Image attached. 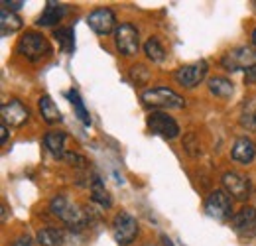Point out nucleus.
Masks as SVG:
<instances>
[{
  "label": "nucleus",
  "instance_id": "nucleus-10",
  "mask_svg": "<svg viewBox=\"0 0 256 246\" xmlns=\"http://www.w3.org/2000/svg\"><path fill=\"white\" fill-rule=\"evenodd\" d=\"M223 187L228 195H232V199L236 201H246L250 197V191H252V185L250 180L238 172H226L223 176Z\"/></svg>",
  "mask_w": 256,
  "mask_h": 246
},
{
  "label": "nucleus",
  "instance_id": "nucleus-1",
  "mask_svg": "<svg viewBox=\"0 0 256 246\" xmlns=\"http://www.w3.org/2000/svg\"><path fill=\"white\" fill-rule=\"evenodd\" d=\"M50 211L58 218H62L65 224L73 230H81L85 224H87V215L85 211H81L79 205L71 203L65 195H56L52 201H50Z\"/></svg>",
  "mask_w": 256,
  "mask_h": 246
},
{
  "label": "nucleus",
  "instance_id": "nucleus-26",
  "mask_svg": "<svg viewBox=\"0 0 256 246\" xmlns=\"http://www.w3.org/2000/svg\"><path fill=\"white\" fill-rule=\"evenodd\" d=\"M240 124L246 126V128H250V130H256V106H248V108L242 112Z\"/></svg>",
  "mask_w": 256,
  "mask_h": 246
},
{
  "label": "nucleus",
  "instance_id": "nucleus-34",
  "mask_svg": "<svg viewBox=\"0 0 256 246\" xmlns=\"http://www.w3.org/2000/svg\"><path fill=\"white\" fill-rule=\"evenodd\" d=\"M252 44H254V46H256V30L252 32Z\"/></svg>",
  "mask_w": 256,
  "mask_h": 246
},
{
  "label": "nucleus",
  "instance_id": "nucleus-22",
  "mask_svg": "<svg viewBox=\"0 0 256 246\" xmlns=\"http://www.w3.org/2000/svg\"><path fill=\"white\" fill-rule=\"evenodd\" d=\"M67 98L71 100V104H73V108H75L77 118L85 124V126H91V114H89V110L85 108V104H83V100H81L79 92L75 91V89H71V91H67Z\"/></svg>",
  "mask_w": 256,
  "mask_h": 246
},
{
  "label": "nucleus",
  "instance_id": "nucleus-13",
  "mask_svg": "<svg viewBox=\"0 0 256 246\" xmlns=\"http://www.w3.org/2000/svg\"><path fill=\"white\" fill-rule=\"evenodd\" d=\"M87 24L98 36H106V34H110V32H114L118 28L116 26V16H114V12L110 8H96V10H93L87 16Z\"/></svg>",
  "mask_w": 256,
  "mask_h": 246
},
{
  "label": "nucleus",
  "instance_id": "nucleus-9",
  "mask_svg": "<svg viewBox=\"0 0 256 246\" xmlns=\"http://www.w3.org/2000/svg\"><path fill=\"white\" fill-rule=\"evenodd\" d=\"M230 228L242 236V238H254L256 236V209L254 207H242L230 216Z\"/></svg>",
  "mask_w": 256,
  "mask_h": 246
},
{
  "label": "nucleus",
  "instance_id": "nucleus-7",
  "mask_svg": "<svg viewBox=\"0 0 256 246\" xmlns=\"http://www.w3.org/2000/svg\"><path fill=\"white\" fill-rule=\"evenodd\" d=\"M112 36H114V46H116L118 54H122L126 58L138 54L140 38H138V30L132 24H120Z\"/></svg>",
  "mask_w": 256,
  "mask_h": 246
},
{
  "label": "nucleus",
  "instance_id": "nucleus-28",
  "mask_svg": "<svg viewBox=\"0 0 256 246\" xmlns=\"http://www.w3.org/2000/svg\"><path fill=\"white\" fill-rule=\"evenodd\" d=\"M65 160H67L71 166H75V168H85V166H87V160H85L83 156L75 154V152H73V154L67 152V154H65Z\"/></svg>",
  "mask_w": 256,
  "mask_h": 246
},
{
  "label": "nucleus",
  "instance_id": "nucleus-23",
  "mask_svg": "<svg viewBox=\"0 0 256 246\" xmlns=\"http://www.w3.org/2000/svg\"><path fill=\"white\" fill-rule=\"evenodd\" d=\"M54 38L58 40L60 48L71 54L75 50V34H73V28H56L54 30Z\"/></svg>",
  "mask_w": 256,
  "mask_h": 246
},
{
  "label": "nucleus",
  "instance_id": "nucleus-12",
  "mask_svg": "<svg viewBox=\"0 0 256 246\" xmlns=\"http://www.w3.org/2000/svg\"><path fill=\"white\" fill-rule=\"evenodd\" d=\"M0 114H2V122L6 124V126L10 124L14 128L24 126V124L28 122V118H30L28 106L22 100H18V98H10L8 102H4L2 108H0Z\"/></svg>",
  "mask_w": 256,
  "mask_h": 246
},
{
  "label": "nucleus",
  "instance_id": "nucleus-17",
  "mask_svg": "<svg viewBox=\"0 0 256 246\" xmlns=\"http://www.w3.org/2000/svg\"><path fill=\"white\" fill-rule=\"evenodd\" d=\"M38 106H40V114H42V118H44L48 124H56L62 120V112H60L58 104L52 100V96L44 94V96L38 100Z\"/></svg>",
  "mask_w": 256,
  "mask_h": 246
},
{
  "label": "nucleus",
  "instance_id": "nucleus-21",
  "mask_svg": "<svg viewBox=\"0 0 256 246\" xmlns=\"http://www.w3.org/2000/svg\"><path fill=\"white\" fill-rule=\"evenodd\" d=\"M38 244L40 246H64V234L58 228H42L38 230Z\"/></svg>",
  "mask_w": 256,
  "mask_h": 246
},
{
  "label": "nucleus",
  "instance_id": "nucleus-5",
  "mask_svg": "<svg viewBox=\"0 0 256 246\" xmlns=\"http://www.w3.org/2000/svg\"><path fill=\"white\" fill-rule=\"evenodd\" d=\"M112 236L120 246L130 244L138 236V220L126 211H120L112 220Z\"/></svg>",
  "mask_w": 256,
  "mask_h": 246
},
{
  "label": "nucleus",
  "instance_id": "nucleus-16",
  "mask_svg": "<svg viewBox=\"0 0 256 246\" xmlns=\"http://www.w3.org/2000/svg\"><path fill=\"white\" fill-rule=\"evenodd\" d=\"M44 146L54 158H65V132L52 130L44 136Z\"/></svg>",
  "mask_w": 256,
  "mask_h": 246
},
{
  "label": "nucleus",
  "instance_id": "nucleus-8",
  "mask_svg": "<svg viewBox=\"0 0 256 246\" xmlns=\"http://www.w3.org/2000/svg\"><path fill=\"white\" fill-rule=\"evenodd\" d=\"M207 71H209L207 62H205V60H199V62L190 63V65H182L180 69H176L174 77H176V81H178L180 85H184V87H188V89H193V87H197V85L205 79Z\"/></svg>",
  "mask_w": 256,
  "mask_h": 246
},
{
  "label": "nucleus",
  "instance_id": "nucleus-24",
  "mask_svg": "<svg viewBox=\"0 0 256 246\" xmlns=\"http://www.w3.org/2000/svg\"><path fill=\"white\" fill-rule=\"evenodd\" d=\"M144 54L148 56V60H152L154 63H162L166 60V50L160 44L158 38H150L146 44H144Z\"/></svg>",
  "mask_w": 256,
  "mask_h": 246
},
{
  "label": "nucleus",
  "instance_id": "nucleus-2",
  "mask_svg": "<svg viewBox=\"0 0 256 246\" xmlns=\"http://www.w3.org/2000/svg\"><path fill=\"white\" fill-rule=\"evenodd\" d=\"M16 52L20 56H24L28 62H42L52 54V46L48 42V38L40 32H26L18 44H16Z\"/></svg>",
  "mask_w": 256,
  "mask_h": 246
},
{
  "label": "nucleus",
  "instance_id": "nucleus-33",
  "mask_svg": "<svg viewBox=\"0 0 256 246\" xmlns=\"http://www.w3.org/2000/svg\"><path fill=\"white\" fill-rule=\"evenodd\" d=\"M162 242H164V246H174V244H172V240H170L166 234H162Z\"/></svg>",
  "mask_w": 256,
  "mask_h": 246
},
{
  "label": "nucleus",
  "instance_id": "nucleus-25",
  "mask_svg": "<svg viewBox=\"0 0 256 246\" xmlns=\"http://www.w3.org/2000/svg\"><path fill=\"white\" fill-rule=\"evenodd\" d=\"M184 148H186V152L192 156V158H197V156L201 154V146H199V138L190 132L188 136H186V140H184Z\"/></svg>",
  "mask_w": 256,
  "mask_h": 246
},
{
  "label": "nucleus",
  "instance_id": "nucleus-3",
  "mask_svg": "<svg viewBox=\"0 0 256 246\" xmlns=\"http://www.w3.org/2000/svg\"><path fill=\"white\" fill-rule=\"evenodd\" d=\"M142 102L150 108H184L186 98L168 87H154L142 92Z\"/></svg>",
  "mask_w": 256,
  "mask_h": 246
},
{
  "label": "nucleus",
  "instance_id": "nucleus-31",
  "mask_svg": "<svg viewBox=\"0 0 256 246\" xmlns=\"http://www.w3.org/2000/svg\"><path fill=\"white\" fill-rule=\"evenodd\" d=\"M0 132H2V134H0V142L6 144V140H8V126H6L4 122H2V126H0Z\"/></svg>",
  "mask_w": 256,
  "mask_h": 246
},
{
  "label": "nucleus",
  "instance_id": "nucleus-11",
  "mask_svg": "<svg viewBox=\"0 0 256 246\" xmlns=\"http://www.w3.org/2000/svg\"><path fill=\"white\" fill-rule=\"evenodd\" d=\"M146 124H148V130L156 136H162L166 140H174L180 136V126L178 122L168 116L166 112H152L148 118H146Z\"/></svg>",
  "mask_w": 256,
  "mask_h": 246
},
{
  "label": "nucleus",
  "instance_id": "nucleus-14",
  "mask_svg": "<svg viewBox=\"0 0 256 246\" xmlns=\"http://www.w3.org/2000/svg\"><path fill=\"white\" fill-rule=\"evenodd\" d=\"M230 156H232V160H234V162H238V164H242V166H248L256 156V144L250 140V138L240 136V138H236V140H234Z\"/></svg>",
  "mask_w": 256,
  "mask_h": 246
},
{
  "label": "nucleus",
  "instance_id": "nucleus-32",
  "mask_svg": "<svg viewBox=\"0 0 256 246\" xmlns=\"http://www.w3.org/2000/svg\"><path fill=\"white\" fill-rule=\"evenodd\" d=\"M246 81H248V83L256 81V67H252L250 71H246Z\"/></svg>",
  "mask_w": 256,
  "mask_h": 246
},
{
  "label": "nucleus",
  "instance_id": "nucleus-20",
  "mask_svg": "<svg viewBox=\"0 0 256 246\" xmlns=\"http://www.w3.org/2000/svg\"><path fill=\"white\" fill-rule=\"evenodd\" d=\"M209 91H211V94H215L219 98H230L232 92H234V87L224 77H211L209 79Z\"/></svg>",
  "mask_w": 256,
  "mask_h": 246
},
{
  "label": "nucleus",
  "instance_id": "nucleus-4",
  "mask_svg": "<svg viewBox=\"0 0 256 246\" xmlns=\"http://www.w3.org/2000/svg\"><path fill=\"white\" fill-rule=\"evenodd\" d=\"M221 65L226 71H250L252 67H256V50L248 46L232 48L223 56Z\"/></svg>",
  "mask_w": 256,
  "mask_h": 246
},
{
  "label": "nucleus",
  "instance_id": "nucleus-6",
  "mask_svg": "<svg viewBox=\"0 0 256 246\" xmlns=\"http://www.w3.org/2000/svg\"><path fill=\"white\" fill-rule=\"evenodd\" d=\"M205 211L207 215L217 218V220H226L232 216V199L224 189H215L207 201H205Z\"/></svg>",
  "mask_w": 256,
  "mask_h": 246
},
{
  "label": "nucleus",
  "instance_id": "nucleus-15",
  "mask_svg": "<svg viewBox=\"0 0 256 246\" xmlns=\"http://www.w3.org/2000/svg\"><path fill=\"white\" fill-rule=\"evenodd\" d=\"M67 12V6L65 4H58V2H48L46 4V10L44 14L38 18V26H56L62 22V18Z\"/></svg>",
  "mask_w": 256,
  "mask_h": 246
},
{
  "label": "nucleus",
  "instance_id": "nucleus-30",
  "mask_svg": "<svg viewBox=\"0 0 256 246\" xmlns=\"http://www.w3.org/2000/svg\"><path fill=\"white\" fill-rule=\"evenodd\" d=\"M14 246H32V238H30V236H20V238L14 242Z\"/></svg>",
  "mask_w": 256,
  "mask_h": 246
},
{
  "label": "nucleus",
  "instance_id": "nucleus-27",
  "mask_svg": "<svg viewBox=\"0 0 256 246\" xmlns=\"http://www.w3.org/2000/svg\"><path fill=\"white\" fill-rule=\"evenodd\" d=\"M130 77H132V81H136V83H144V81H148V69H146L144 65H134V67L130 69Z\"/></svg>",
  "mask_w": 256,
  "mask_h": 246
},
{
  "label": "nucleus",
  "instance_id": "nucleus-19",
  "mask_svg": "<svg viewBox=\"0 0 256 246\" xmlns=\"http://www.w3.org/2000/svg\"><path fill=\"white\" fill-rule=\"evenodd\" d=\"M91 199H93L95 203H98L100 207H104V209L112 207V199H110L106 187L100 182V178H96V176L93 178V182H91Z\"/></svg>",
  "mask_w": 256,
  "mask_h": 246
},
{
  "label": "nucleus",
  "instance_id": "nucleus-29",
  "mask_svg": "<svg viewBox=\"0 0 256 246\" xmlns=\"http://www.w3.org/2000/svg\"><path fill=\"white\" fill-rule=\"evenodd\" d=\"M22 6H24V2H22V0H18V2H8V0H2V8H4V10H10V12L20 10Z\"/></svg>",
  "mask_w": 256,
  "mask_h": 246
},
{
  "label": "nucleus",
  "instance_id": "nucleus-18",
  "mask_svg": "<svg viewBox=\"0 0 256 246\" xmlns=\"http://www.w3.org/2000/svg\"><path fill=\"white\" fill-rule=\"evenodd\" d=\"M20 28H22V18H20L18 14H14V12L2 8V12H0V34L6 38V36H10V34L18 32Z\"/></svg>",
  "mask_w": 256,
  "mask_h": 246
}]
</instances>
